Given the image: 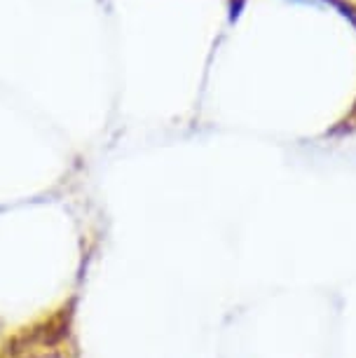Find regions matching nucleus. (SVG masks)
<instances>
[{
	"instance_id": "obj_1",
	"label": "nucleus",
	"mask_w": 356,
	"mask_h": 358,
	"mask_svg": "<svg viewBox=\"0 0 356 358\" xmlns=\"http://www.w3.org/2000/svg\"><path fill=\"white\" fill-rule=\"evenodd\" d=\"M38 358H59V356H38Z\"/></svg>"
}]
</instances>
